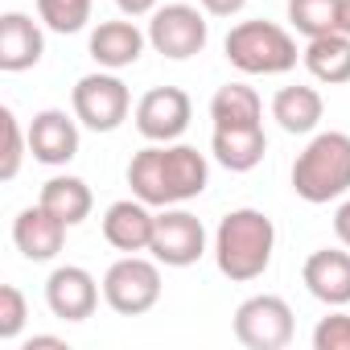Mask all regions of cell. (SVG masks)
<instances>
[{
    "instance_id": "obj_1",
    "label": "cell",
    "mask_w": 350,
    "mask_h": 350,
    "mask_svg": "<svg viewBox=\"0 0 350 350\" xmlns=\"http://www.w3.org/2000/svg\"><path fill=\"white\" fill-rule=\"evenodd\" d=\"M211 182V161L194 144H148L128 161V186L148 206H182Z\"/></svg>"
},
{
    "instance_id": "obj_2",
    "label": "cell",
    "mask_w": 350,
    "mask_h": 350,
    "mask_svg": "<svg viewBox=\"0 0 350 350\" xmlns=\"http://www.w3.org/2000/svg\"><path fill=\"white\" fill-rule=\"evenodd\" d=\"M272 252H276V227L264 211L239 206V211L223 215V223L215 231V264L227 280H235V284L260 280L272 264Z\"/></svg>"
},
{
    "instance_id": "obj_3",
    "label": "cell",
    "mask_w": 350,
    "mask_h": 350,
    "mask_svg": "<svg viewBox=\"0 0 350 350\" xmlns=\"http://www.w3.org/2000/svg\"><path fill=\"white\" fill-rule=\"evenodd\" d=\"M350 190V136L317 132L293 161V194L321 206Z\"/></svg>"
},
{
    "instance_id": "obj_4",
    "label": "cell",
    "mask_w": 350,
    "mask_h": 350,
    "mask_svg": "<svg viewBox=\"0 0 350 350\" xmlns=\"http://www.w3.org/2000/svg\"><path fill=\"white\" fill-rule=\"evenodd\" d=\"M227 62L243 75H284L297 66V42L276 21H239L227 42Z\"/></svg>"
},
{
    "instance_id": "obj_5",
    "label": "cell",
    "mask_w": 350,
    "mask_h": 350,
    "mask_svg": "<svg viewBox=\"0 0 350 350\" xmlns=\"http://www.w3.org/2000/svg\"><path fill=\"white\" fill-rule=\"evenodd\" d=\"M70 107H75L83 128L116 132L128 120V111H132V95H128V87H124V79L116 70H95V75H83L75 83Z\"/></svg>"
},
{
    "instance_id": "obj_6",
    "label": "cell",
    "mask_w": 350,
    "mask_h": 350,
    "mask_svg": "<svg viewBox=\"0 0 350 350\" xmlns=\"http://www.w3.org/2000/svg\"><path fill=\"white\" fill-rule=\"evenodd\" d=\"M206 42H211L206 9H194V5H165V9H157L152 21H148V46H152L161 58L186 62V58L202 54Z\"/></svg>"
},
{
    "instance_id": "obj_7",
    "label": "cell",
    "mask_w": 350,
    "mask_h": 350,
    "mask_svg": "<svg viewBox=\"0 0 350 350\" xmlns=\"http://www.w3.org/2000/svg\"><path fill=\"white\" fill-rule=\"evenodd\" d=\"M103 301L124 313V317H140L161 301V268L157 260L144 256H124L107 268L103 276Z\"/></svg>"
},
{
    "instance_id": "obj_8",
    "label": "cell",
    "mask_w": 350,
    "mask_h": 350,
    "mask_svg": "<svg viewBox=\"0 0 350 350\" xmlns=\"http://www.w3.org/2000/svg\"><path fill=\"white\" fill-rule=\"evenodd\" d=\"M293 309L276 293H256L235 309V338L247 350H284L293 342Z\"/></svg>"
},
{
    "instance_id": "obj_9",
    "label": "cell",
    "mask_w": 350,
    "mask_h": 350,
    "mask_svg": "<svg viewBox=\"0 0 350 350\" xmlns=\"http://www.w3.org/2000/svg\"><path fill=\"white\" fill-rule=\"evenodd\" d=\"M148 252L165 268H190V264H198L202 252H206V227H202V219L190 215V211H182V206H161Z\"/></svg>"
},
{
    "instance_id": "obj_10",
    "label": "cell",
    "mask_w": 350,
    "mask_h": 350,
    "mask_svg": "<svg viewBox=\"0 0 350 350\" xmlns=\"http://www.w3.org/2000/svg\"><path fill=\"white\" fill-rule=\"evenodd\" d=\"M194 120V103L182 87H152L136 103V132L148 144H173Z\"/></svg>"
},
{
    "instance_id": "obj_11",
    "label": "cell",
    "mask_w": 350,
    "mask_h": 350,
    "mask_svg": "<svg viewBox=\"0 0 350 350\" xmlns=\"http://www.w3.org/2000/svg\"><path fill=\"white\" fill-rule=\"evenodd\" d=\"M46 305L62 321H87L99 305V280L79 264H62L46 280Z\"/></svg>"
},
{
    "instance_id": "obj_12",
    "label": "cell",
    "mask_w": 350,
    "mask_h": 350,
    "mask_svg": "<svg viewBox=\"0 0 350 350\" xmlns=\"http://www.w3.org/2000/svg\"><path fill=\"white\" fill-rule=\"evenodd\" d=\"M29 152L42 165H70L79 157V116L62 107H46L29 124Z\"/></svg>"
},
{
    "instance_id": "obj_13",
    "label": "cell",
    "mask_w": 350,
    "mask_h": 350,
    "mask_svg": "<svg viewBox=\"0 0 350 350\" xmlns=\"http://www.w3.org/2000/svg\"><path fill=\"white\" fill-rule=\"evenodd\" d=\"M152 231H157V215H152V206L140 202L136 194L111 202L107 215H103V239H107L116 252H124V256L148 252V247H152Z\"/></svg>"
},
{
    "instance_id": "obj_14",
    "label": "cell",
    "mask_w": 350,
    "mask_h": 350,
    "mask_svg": "<svg viewBox=\"0 0 350 350\" xmlns=\"http://www.w3.org/2000/svg\"><path fill=\"white\" fill-rule=\"evenodd\" d=\"M301 280L321 305H329V309L350 305V247L346 252L342 247H317L305 260Z\"/></svg>"
},
{
    "instance_id": "obj_15",
    "label": "cell",
    "mask_w": 350,
    "mask_h": 350,
    "mask_svg": "<svg viewBox=\"0 0 350 350\" xmlns=\"http://www.w3.org/2000/svg\"><path fill=\"white\" fill-rule=\"evenodd\" d=\"M66 223L58 219V215H50L42 202L38 206H25L17 219H13V243H17V252L25 256V260H33V264H46V260H54L58 252H62V243H66Z\"/></svg>"
},
{
    "instance_id": "obj_16",
    "label": "cell",
    "mask_w": 350,
    "mask_h": 350,
    "mask_svg": "<svg viewBox=\"0 0 350 350\" xmlns=\"http://www.w3.org/2000/svg\"><path fill=\"white\" fill-rule=\"evenodd\" d=\"M46 54V33L29 13H5L0 17V70L21 75L38 66Z\"/></svg>"
},
{
    "instance_id": "obj_17",
    "label": "cell",
    "mask_w": 350,
    "mask_h": 350,
    "mask_svg": "<svg viewBox=\"0 0 350 350\" xmlns=\"http://www.w3.org/2000/svg\"><path fill=\"white\" fill-rule=\"evenodd\" d=\"M148 33L136 29V21H99V29L91 33V58L103 70H124L132 62H140Z\"/></svg>"
},
{
    "instance_id": "obj_18",
    "label": "cell",
    "mask_w": 350,
    "mask_h": 350,
    "mask_svg": "<svg viewBox=\"0 0 350 350\" xmlns=\"http://www.w3.org/2000/svg\"><path fill=\"white\" fill-rule=\"evenodd\" d=\"M211 152L223 169L231 173H247L264 161L268 152V136H264V124H247V128H215L211 136Z\"/></svg>"
},
{
    "instance_id": "obj_19",
    "label": "cell",
    "mask_w": 350,
    "mask_h": 350,
    "mask_svg": "<svg viewBox=\"0 0 350 350\" xmlns=\"http://www.w3.org/2000/svg\"><path fill=\"white\" fill-rule=\"evenodd\" d=\"M305 70L325 83V87H342L350 83V33L334 29V33H321V38H309L305 46Z\"/></svg>"
},
{
    "instance_id": "obj_20",
    "label": "cell",
    "mask_w": 350,
    "mask_h": 350,
    "mask_svg": "<svg viewBox=\"0 0 350 350\" xmlns=\"http://www.w3.org/2000/svg\"><path fill=\"white\" fill-rule=\"evenodd\" d=\"M325 116V99L317 95V87H280L272 99V120L293 132V136H309Z\"/></svg>"
},
{
    "instance_id": "obj_21",
    "label": "cell",
    "mask_w": 350,
    "mask_h": 350,
    "mask_svg": "<svg viewBox=\"0 0 350 350\" xmlns=\"http://www.w3.org/2000/svg\"><path fill=\"white\" fill-rule=\"evenodd\" d=\"M50 215H58L66 227H79L91 219V206H95V194L83 178H70V173H58L42 186V198H38Z\"/></svg>"
},
{
    "instance_id": "obj_22",
    "label": "cell",
    "mask_w": 350,
    "mask_h": 350,
    "mask_svg": "<svg viewBox=\"0 0 350 350\" xmlns=\"http://www.w3.org/2000/svg\"><path fill=\"white\" fill-rule=\"evenodd\" d=\"M211 120H215V128H247V124H260L264 120V103H260L256 87L227 83L211 99Z\"/></svg>"
},
{
    "instance_id": "obj_23",
    "label": "cell",
    "mask_w": 350,
    "mask_h": 350,
    "mask_svg": "<svg viewBox=\"0 0 350 350\" xmlns=\"http://www.w3.org/2000/svg\"><path fill=\"white\" fill-rule=\"evenodd\" d=\"M338 5L342 0H288V25L305 38H321L338 29Z\"/></svg>"
},
{
    "instance_id": "obj_24",
    "label": "cell",
    "mask_w": 350,
    "mask_h": 350,
    "mask_svg": "<svg viewBox=\"0 0 350 350\" xmlns=\"http://www.w3.org/2000/svg\"><path fill=\"white\" fill-rule=\"evenodd\" d=\"M91 5L95 0H38V17L54 33H79L91 21Z\"/></svg>"
},
{
    "instance_id": "obj_25",
    "label": "cell",
    "mask_w": 350,
    "mask_h": 350,
    "mask_svg": "<svg viewBox=\"0 0 350 350\" xmlns=\"http://www.w3.org/2000/svg\"><path fill=\"white\" fill-rule=\"evenodd\" d=\"M0 128H5V157H0V182H13L21 173V157L29 148V132H21L17 111L13 107H0Z\"/></svg>"
},
{
    "instance_id": "obj_26",
    "label": "cell",
    "mask_w": 350,
    "mask_h": 350,
    "mask_svg": "<svg viewBox=\"0 0 350 350\" xmlns=\"http://www.w3.org/2000/svg\"><path fill=\"white\" fill-rule=\"evenodd\" d=\"M29 317V301L17 284H0V342H13L25 329Z\"/></svg>"
},
{
    "instance_id": "obj_27",
    "label": "cell",
    "mask_w": 350,
    "mask_h": 350,
    "mask_svg": "<svg viewBox=\"0 0 350 350\" xmlns=\"http://www.w3.org/2000/svg\"><path fill=\"white\" fill-rule=\"evenodd\" d=\"M313 350H350V313H329L313 329Z\"/></svg>"
},
{
    "instance_id": "obj_28",
    "label": "cell",
    "mask_w": 350,
    "mask_h": 350,
    "mask_svg": "<svg viewBox=\"0 0 350 350\" xmlns=\"http://www.w3.org/2000/svg\"><path fill=\"white\" fill-rule=\"evenodd\" d=\"M116 9L124 17H152L161 9V0H116Z\"/></svg>"
},
{
    "instance_id": "obj_29",
    "label": "cell",
    "mask_w": 350,
    "mask_h": 350,
    "mask_svg": "<svg viewBox=\"0 0 350 350\" xmlns=\"http://www.w3.org/2000/svg\"><path fill=\"white\" fill-rule=\"evenodd\" d=\"M198 5H202L211 17H235V13H243L247 0H198Z\"/></svg>"
},
{
    "instance_id": "obj_30",
    "label": "cell",
    "mask_w": 350,
    "mask_h": 350,
    "mask_svg": "<svg viewBox=\"0 0 350 350\" xmlns=\"http://www.w3.org/2000/svg\"><path fill=\"white\" fill-rule=\"evenodd\" d=\"M334 235H338V243L342 247H350V198L338 206V215H334Z\"/></svg>"
},
{
    "instance_id": "obj_31",
    "label": "cell",
    "mask_w": 350,
    "mask_h": 350,
    "mask_svg": "<svg viewBox=\"0 0 350 350\" xmlns=\"http://www.w3.org/2000/svg\"><path fill=\"white\" fill-rule=\"evenodd\" d=\"M42 346H54V350H66V342H62V338H54V334H33V338L25 342V350H42Z\"/></svg>"
},
{
    "instance_id": "obj_32",
    "label": "cell",
    "mask_w": 350,
    "mask_h": 350,
    "mask_svg": "<svg viewBox=\"0 0 350 350\" xmlns=\"http://www.w3.org/2000/svg\"><path fill=\"white\" fill-rule=\"evenodd\" d=\"M338 29L350 33V0H342V5H338Z\"/></svg>"
}]
</instances>
